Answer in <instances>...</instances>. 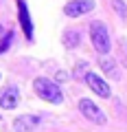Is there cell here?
<instances>
[{
	"instance_id": "6da1fadb",
	"label": "cell",
	"mask_w": 127,
	"mask_h": 132,
	"mask_svg": "<svg viewBox=\"0 0 127 132\" xmlns=\"http://www.w3.org/2000/svg\"><path fill=\"white\" fill-rule=\"evenodd\" d=\"M33 90L37 93L40 99L48 101V104H61V101H64L61 88L57 86V81L48 79V77H37V79L33 81Z\"/></svg>"
},
{
	"instance_id": "7a4b0ae2",
	"label": "cell",
	"mask_w": 127,
	"mask_h": 132,
	"mask_svg": "<svg viewBox=\"0 0 127 132\" xmlns=\"http://www.w3.org/2000/svg\"><path fill=\"white\" fill-rule=\"evenodd\" d=\"M90 40H92V46L96 48L101 55H108L110 48H112L108 27H105L101 20H94V22H90Z\"/></svg>"
},
{
	"instance_id": "3957f363",
	"label": "cell",
	"mask_w": 127,
	"mask_h": 132,
	"mask_svg": "<svg viewBox=\"0 0 127 132\" xmlns=\"http://www.w3.org/2000/svg\"><path fill=\"white\" fill-rule=\"evenodd\" d=\"M79 110H81V114H83L85 119H90V121L96 123V126H105V123H108V117L103 114V110L94 104V101H90V99H81Z\"/></svg>"
},
{
	"instance_id": "277c9868",
	"label": "cell",
	"mask_w": 127,
	"mask_h": 132,
	"mask_svg": "<svg viewBox=\"0 0 127 132\" xmlns=\"http://www.w3.org/2000/svg\"><path fill=\"white\" fill-rule=\"evenodd\" d=\"M94 9V0H70L66 7H64V13L68 18H79V15H85Z\"/></svg>"
},
{
	"instance_id": "5b68a950",
	"label": "cell",
	"mask_w": 127,
	"mask_h": 132,
	"mask_svg": "<svg viewBox=\"0 0 127 132\" xmlns=\"http://www.w3.org/2000/svg\"><path fill=\"white\" fill-rule=\"evenodd\" d=\"M40 123H42L40 114H20L13 121V130L15 132H31V130H37Z\"/></svg>"
},
{
	"instance_id": "8992f818",
	"label": "cell",
	"mask_w": 127,
	"mask_h": 132,
	"mask_svg": "<svg viewBox=\"0 0 127 132\" xmlns=\"http://www.w3.org/2000/svg\"><path fill=\"white\" fill-rule=\"evenodd\" d=\"M85 81H88V86L94 90V93L99 95V97H103V99H108L110 95H112V90H110V86L105 84L103 79H101L96 73H85Z\"/></svg>"
},
{
	"instance_id": "52a82bcc",
	"label": "cell",
	"mask_w": 127,
	"mask_h": 132,
	"mask_svg": "<svg viewBox=\"0 0 127 132\" xmlns=\"http://www.w3.org/2000/svg\"><path fill=\"white\" fill-rule=\"evenodd\" d=\"M18 106V88L15 86H7L2 93H0V108L11 110Z\"/></svg>"
},
{
	"instance_id": "ba28073f",
	"label": "cell",
	"mask_w": 127,
	"mask_h": 132,
	"mask_svg": "<svg viewBox=\"0 0 127 132\" xmlns=\"http://www.w3.org/2000/svg\"><path fill=\"white\" fill-rule=\"evenodd\" d=\"M18 11H20V24L24 29V35L28 40H33V22H31V15H28V9L24 5V0H18Z\"/></svg>"
},
{
	"instance_id": "9c48e42d",
	"label": "cell",
	"mask_w": 127,
	"mask_h": 132,
	"mask_svg": "<svg viewBox=\"0 0 127 132\" xmlns=\"http://www.w3.org/2000/svg\"><path fill=\"white\" fill-rule=\"evenodd\" d=\"M99 66H101V71L105 73L108 77H112V79H118V66H116V60H112V57H99Z\"/></svg>"
},
{
	"instance_id": "30bf717a",
	"label": "cell",
	"mask_w": 127,
	"mask_h": 132,
	"mask_svg": "<svg viewBox=\"0 0 127 132\" xmlns=\"http://www.w3.org/2000/svg\"><path fill=\"white\" fill-rule=\"evenodd\" d=\"M81 42V33L75 31V29H68V31H64V46L66 48H77Z\"/></svg>"
},
{
	"instance_id": "8fae6325",
	"label": "cell",
	"mask_w": 127,
	"mask_h": 132,
	"mask_svg": "<svg viewBox=\"0 0 127 132\" xmlns=\"http://www.w3.org/2000/svg\"><path fill=\"white\" fill-rule=\"evenodd\" d=\"M13 42V31H7L2 38H0V53H5L9 48V44Z\"/></svg>"
},
{
	"instance_id": "7c38bea8",
	"label": "cell",
	"mask_w": 127,
	"mask_h": 132,
	"mask_svg": "<svg viewBox=\"0 0 127 132\" xmlns=\"http://www.w3.org/2000/svg\"><path fill=\"white\" fill-rule=\"evenodd\" d=\"M112 7H114V11H116L123 20L127 18V7H125V2H123V0H112Z\"/></svg>"
},
{
	"instance_id": "4fadbf2b",
	"label": "cell",
	"mask_w": 127,
	"mask_h": 132,
	"mask_svg": "<svg viewBox=\"0 0 127 132\" xmlns=\"http://www.w3.org/2000/svg\"><path fill=\"white\" fill-rule=\"evenodd\" d=\"M121 53H123V66L127 68V40L121 42Z\"/></svg>"
},
{
	"instance_id": "5bb4252c",
	"label": "cell",
	"mask_w": 127,
	"mask_h": 132,
	"mask_svg": "<svg viewBox=\"0 0 127 132\" xmlns=\"http://www.w3.org/2000/svg\"><path fill=\"white\" fill-rule=\"evenodd\" d=\"M85 71H88V64H85V62H81V64H77L75 75H77V77H81V73H85Z\"/></svg>"
},
{
	"instance_id": "9a60e30c",
	"label": "cell",
	"mask_w": 127,
	"mask_h": 132,
	"mask_svg": "<svg viewBox=\"0 0 127 132\" xmlns=\"http://www.w3.org/2000/svg\"><path fill=\"white\" fill-rule=\"evenodd\" d=\"M68 79V73L66 71H59V73H57V81H66Z\"/></svg>"
},
{
	"instance_id": "2e32d148",
	"label": "cell",
	"mask_w": 127,
	"mask_h": 132,
	"mask_svg": "<svg viewBox=\"0 0 127 132\" xmlns=\"http://www.w3.org/2000/svg\"><path fill=\"white\" fill-rule=\"evenodd\" d=\"M2 35H5V29H2V24H0V38H2Z\"/></svg>"
}]
</instances>
